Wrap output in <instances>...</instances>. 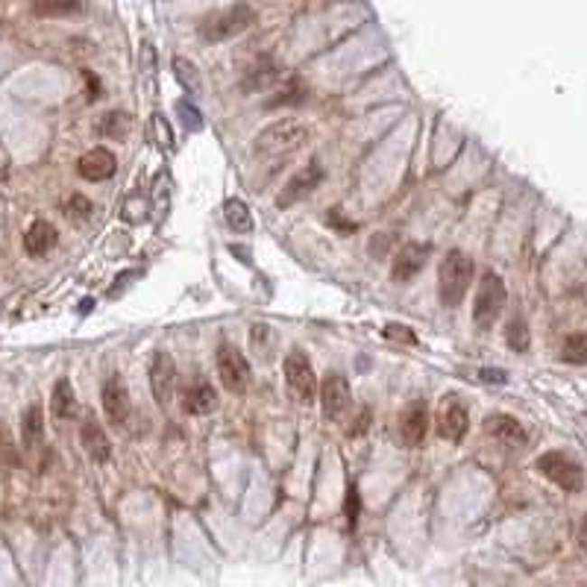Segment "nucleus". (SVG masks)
<instances>
[{
	"label": "nucleus",
	"instance_id": "obj_1",
	"mask_svg": "<svg viewBox=\"0 0 587 587\" xmlns=\"http://www.w3.org/2000/svg\"><path fill=\"white\" fill-rule=\"evenodd\" d=\"M473 276H476V265L467 253L452 250L443 256V262L438 267V297L446 309H455V305L464 303L470 285H473Z\"/></svg>",
	"mask_w": 587,
	"mask_h": 587
},
{
	"label": "nucleus",
	"instance_id": "obj_2",
	"mask_svg": "<svg viewBox=\"0 0 587 587\" xmlns=\"http://www.w3.org/2000/svg\"><path fill=\"white\" fill-rule=\"evenodd\" d=\"M256 21V12L250 4H232L227 9H218V12H209V15L200 21V39L209 42V44H218V42H229L235 35H241L244 30H250Z\"/></svg>",
	"mask_w": 587,
	"mask_h": 587
},
{
	"label": "nucleus",
	"instance_id": "obj_3",
	"mask_svg": "<svg viewBox=\"0 0 587 587\" xmlns=\"http://www.w3.org/2000/svg\"><path fill=\"white\" fill-rule=\"evenodd\" d=\"M305 138H309V126L303 121H294V117H282V121L270 124L256 135L253 153L256 156H285V153L297 150Z\"/></svg>",
	"mask_w": 587,
	"mask_h": 587
},
{
	"label": "nucleus",
	"instance_id": "obj_4",
	"mask_svg": "<svg viewBox=\"0 0 587 587\" xmlns=\"http://www.w3.org/2000/svg\"><path fill=\"white\" fill-rule=\"evenodd\" d=\"M505 300H508V288H505V282L499 279V274H493V270H485L479 279V288H476V303H473V323L481 332H488V329L499 321V314L505 309Z\"/></svg>",
	"mask_w": 587,
	"mask_h": 587
},
{
	"label": "nucleus",
	"instance_id": "obj_5",
	"mask_svg": "<svg viewBox=\"0 0 587 587\" xmlns=\"http://www.w3.org/2000/svg\"><path fill=\"white\" fill-rule=\"evenodd\" d=\"M282 370H285V387L288 394L297 399V403H312L314 394H321V385H317V376H314V368L309 356H305L303 349H291L285 356V364H282Z\"/></svg>",
	"mask_w": 587,
	"mask_h": 587
},
{
	"label": "nucleus",
	"instance_id": "obj_6",
	"mask_svg": "<svg viewBox=\"0 0 587 587\" xmlns=\"http://www.w3.org/2000/svg\"><path fill=\"white\" fill-rule=\"evenodd\" d=\"M537 470L552 481V485H558L567 493H579L584 488V470L567 452H558V450L544 452L537 458Z\"/></svg>",
	"mask_w": 587,
	"mask_h": 587
},
{
	"label": "nucleus",
	"instance_id": "obj_7",
	"mask_svg": "<svg viewBox=\"0 0 587 587\" xmlns=\"http://www.w3.org/2000/svg\"><path fill=\"white\" fill-rule=\"evenodd\" d=\"M218 376H220V385L227 387L229 394H247V387L253 382V370H250V361L244 359V352L232 344H223L218 349Z\"/></svg>",
	"mask_w": 587,
	"mask_h": 587
},
{
	"label": "nucleus",
	"instance_id": "obj_8",
	"mask_svg": "<svg viewBox=\"0 0 587 587\" xmlns=\"http://www.w3.org/2000/svg\"><path fill=\"white\" fill-rule=\"evenodd\" d=\"M323 176H326V173H323V168H321L317 162L305 164V168H300L297 173H294L291 180H288V185L279 191L276 206H279V209H288V206L303 203V200L309 197L312 191H317V185L323 182Z\"/></svg>",
	"mask_w": 587,
	"mask_h": 587
},
{
	"label": "nucleus",
	"instance_id": "obj_9",
	"mask_svg": "<svg viewBox=\"0 0 587 587\" xmlns=\"http://www.w3.org/2000/svg\"><path fill=\"white\" fill-rule=\"evenodd\" d=\"M150 391L162 408H168L176 394V361L162 349L153 352V361H150Z\"/></svg>",
	"mask_w": 587,
	"mask_h": 587
},
{
	"label": "nucleus",
	"instance_id": "obj_10",
	"mask_svg": "<svg viewBox=\"0 0 587 587\" xmlns=\"http://www.w3.org/2000/svg\"><path fill=\"white\" fill-rule=\"evenodd\" d=\"M321 403L329 420H338L349 408V382L340 373H326L321 382Z\"/></svg>",
	"mask_w": 587,
	"mask_h": 587
},
{
	"label": "nucleus",
	"instance_id": "obj_11",
	"mask_svg": "<svg viewBox=\"0 0 587 587\" xmlns=\"http://www.w3.org/2000/svg\"><path fill=\"white\" fill-rule=\"evenodd\" d=\"M429 253H432V247L429 244H405V247H399V253L394 258V267H391V276L394 282H411V279H417V274L423 267H426L429 262Z\"/></svg>",
	"mask_w": 587,
	"mask_h": 587
},
{
	"label": "nucleus",
	"instance_id": "obj_12",
	"mask_svg": "<svg viewBox=\"0 0 587 587\" xmlns=\"http://www.w3.org/2000/svg\"><path fill=\"white\" fill-rule=\"evenodd\" d=\"M103 411L112 426H124L129 420V391H126V382L117 373H112L103 382Z\"/></svg>",
	"mask_w": 587,
	"mask_h": 587
},
{
	"label": "nucleus",
	"instance_id": "obj_13",
	"mask_svg": "<svg viewBox=\"0 0 587 587\" xmlns=\"http://www.w3.org/2000/svg\"><path fill=\"white\" fill-rule=\"evenodd\" d=\"M77 171H79L82 180H89V182H106V180H112L115 171H117L115 153H112L109 147H91L86 156H79Z\"/></svg>",
	"mask_w": 587,
	"mask_h": 587
},
{
	"label": "nucleus",
	"instance_id": "obj_14",
	"mask_svg": "<svg viewBox=\"0 0 587 587\" xmlns=\"http://www.w3.org/2000/svg\"><path fill=\"white\" fill-rule=\"evenodd\" d=\"M467 429H470L467 405H464L458 396H450V399L443 403L441 415H438V432H441V438L458 443V441H461L464 434H467Z\"/></svg>",
	"mask_w": 587,
	"mask_h": 587
},
{
	"label": "nucleus",
	"instance_id": "obj_15",
	"mask_svg": "<svg viewBox=\"0 0 587 587\" xmlns=\"http://www.w3.org/2000/svg\"><path fill=\"white\" fill-rule=\"evenodd\" d=\"M429 432V405L417 399V403H411L403 417H399V434H403V443L405 446H420L423 438H426Z\"/></svg>",
	"mask_w": 587,
	"mask_h": 587
},
{
	"label": "nucleus",
	"instance_id": "obj_16",
	"mask_svg": "<svg viewBox=\"0 0 587 587\" xmlns=\"http://www.w3.org/2000/svg\"><path fill=\"white\" fill-rule=\"evenodd\" d=\"M180 405H182L185 415H191V417L211 415V411L218 408V391L209 382L188 385L185 391L180 394Z\"/></svg>",
	"mask_w": 587,
	"mask_h": 587
},
{
	"label": "nucleus",
	"instance_id": "obj_17",
	"mask_svg": "<svg viewBox=\"0 0 587 587\" xmlns=\"http://www.w3.org/2000/svg\"><path fill=\"white\" fill-rule=\"evenodd\" d=\"M79 441H82V446H86V452L91 455V461H98V464L109 461L112 443H109V438H106L100 420L94 417V415H89L86 420H82V426H79Z\"/></svg>",
	"mask_w": 587,
	"mask_h": 587
},
{
	"label": "nucleus",
	"instance_id": "obj_18",
	"mask_svg": "<svg viewBox=\"0 0 587 587\" xmlns=\"http://www.w3.org/2000/svg\"><path fill=\"white\" fill-rule=\"evenodd\" d=\"M485 432L502 446H526V429L511 415H490L485 420Z\"/></svg>",
	"mask_w": 587,
	"mask_h": 587
},
{
	"label": "nucleus",
	"instance_id": "obj_19",
	"mask_svg": "<svg viewBox=\"0 0 587 587\" xmlns=\"http://www.w3.org/2000/svg\"><path fill=\"white\" fill-rule=\"evenodd\" d=\"M56 241H59V232L53 223H47V220H35L33 227L23 232V250L33 258L47 256L56 247Z\"/></svg>",
	"mask_w": 587,
	"mask_h": 587
},
{
	"label": "nucleus",
	"instance_id": "obj_20",
	"mask_svg": "<svg viewBox=\"0 0 587 587\" xmlns=\"http://www.w3.org/2000/svg\"><path fill=\"white\" fill-rule=\"evenodd\" d=\"M86 9V0H33L35 18H77Z\"/></svg>",
	"mask_w": 587,
	"mask_h": 587
},
{
	"label": "nucleus",
	"instance_id": "obj_21",
	"mask_svg": "<svg viewBox=\"0 0 587 587\" xmlns=\"http://www.w3.org/2000/svg\"><path fill=\"white\" fill-rule=\"evenodd\" d=\"M44 438V415H42V405H30L23 411V420H21V441H23V450H39Z\"/></svg>",
	"mask_w": 587,
	"mask_h": 587
},
{
	"label": "nucleus",
	"instance_id": "obj_22",
	"mask_svg": "<svg viewBox=\"0 0 587 587\" xmlns=\"http://www.w3.org/2000/svg\"><path fill=\"white\" fill-rule=\"evenodd\" d=\"M51 411H53V417H59V420L77 417V394H74V387H70L68 379H59V382L53 385Z\"/></svg>",
	"mask_w": 587,
	"mask_h": 587
},
{
	"label": "nucleus",
	"instance_id": "obj_23",
	"mask_svg": "<svg viewBox=\"0 0 587 587\" xmlns=\"http://www.w3.org/2000/svg\"><path fill=\"white\" fill-rule=\"evenodd\" d=\"M223 218H227L229 229H235V232H250L253 229V215H250V209H247V203H241V200H227V203H223Z\"/></svg>",
	"mask_w": 587,
	"mask_h": 587
},
{
	"label": "nucleus",
	"instance_id": "obj_24",
	"mask_svg": "<svg viewBox=\"0 0 587 587\" xmlns=\"http://www.w3.org/2000/svg\"><path fill=\"white\" fill-rule=\"evenodd\" d=\"M561 361H567V364H587V332H575L570 335L567 340H564V347H561Z\"/></svg>",
	"mask_w": 587,
	"mask_h": 587
},
{
	"label": "nucleus",
	"instance_id": "obj_25",
	"mask_svg": "<svg viewBox=\"0 0 587 587\" xmlns=\"http://www.w3.org/2000/svg\"><path fill=\"white\" fill-rule=\"evenodd\" d=\"M505 340H508V347L514 349V352H526L528 349V326H526V321L520 314H514L511 321H508V326H505Z\"/></svg>",
	"mask_w": 587,
	"mask_h": 587
},
{
	"label": "nucleus",
	"instance_id": "obj_26",
	"mask_svg": "<svg viewBox=\"0 0 587 587\" xmlns=\"http://www.w3.org/2000/svg\"><path fill=\"white\" fill-rule=\"evenodd\" d=\"M126 126H129V117H126L124 112H109V115H103L100 121H98L100 133L109 135V138H117V141H124Z\"/></svg>",
	"mask_w": 587,
	"mask_h": 587
},
{
	"label": "nucleus",
	"instance_id": "obj_27",
	"mask_svg": "<svg viewBox=\"0 0 587 587\" xmlns=\"http://www.w3.org/2000/svg\"><path fill=\"white\" fill-rule=\"evenodd\" d=\"M276 68L274 65H258L250 77L244 79V89L247 91H262V89H274L276 86Z\"/></svg>",
	"mask_w": 587,
	"mask_h": 587
},
{
	"label": "nucleus",
	"instance_id": "obj_28",
	"mask_svg": "<svg viewBox=\"0 0 587 587\" xmlns=\"http://www.w3.org/2000/svg\"><path fill=\"white\" fill-rule=\"evenodd\" d=\"M173 68H176V77H180L182 82V89L185 91H191V94H200V74H197V68L188 62V59H173Z\"/></svg>",
	"mask_w": 587,
	"mask_h": 587
},
{
	"label": "nucleus",
	"instance_id": "obj_29",
	"mask_svg": "<svg viewBox=\"0 0 587 587\" xmlns=\"http://www.w3.org/2000/svg\"><path fill=\"white\" fill-rule=\"evenodd\" d=\"M0 464L6 467H18V450H15V441H12L9 426L0 420Z\"/></svg>",
	"mask_w": 587,
	"mask_h": 587
},
{
	"label": "nucleus",
	"instance_id": "obj_30",
	"mask_svg": "<svg viewBox=\"0 0 587 587\" xmlns=\"http://www.w3.org/2000/svg\"><path fill=\"white\" fill-rule=\"evenodd\" d=\"M65 215H68L70 220H86V218L91 215V200L82 197V194H74V197L68 200Z\"/></svg>",
	"mask_w": 587,
	"mask_h": 587
},
{
	"label": "nucleus",
	"instance_id": "obj_31",
	"mask_svg": "<svg viewBox=\"0 0 587 587\" xmlns=\"http://www.w3.org/2000/svg\"><path fill=\"white\" fill-rule=\"evenodd\" d=\"M359 511H361L359 490H356V485H349V488H347V520H349V528L359 523Z\"/></svg>",
	"mask_w": 587,
	"mask_h": 587
},
{
	"label": "nucleus",
	"instance_id": "obj_32",
	"mask_svg": "<svg viewBox=\"0 0 587 587\" xmlns=\"http://www.w3.org/2000/svg\"><path fill=\"white\" fill-rule=\"evenodd\" d=\"M176 112H180V117L185 121V129H200V126H203V121H200V115H197V112L191 115V103H188V100H180V103H176Z\"/></svg>",
	"mask_w": 587,
	"mask_h": 587
},
{
	"label": "nucleus",
	"instance_id": "obj_33",
	"mask_svg": "<svg viewBox=\"0 0 587 587\" xmlns=\"http://www.w3.org/2000/svg\"><path fill=\"white\" fill-rule=\"evenodd\" d=\"M385 335H387V338H399V340H403V344H417L415 332H408V329H403V326H387V329H385Z\"/></svg>",
	"mask_w": 587,
	"mask_h": 587
},
{
	"label": "nucleus",
	"instance_id": "obj_34",
	"mask_svg": "<svg viewBox=\"0 0 587 587\" xmlns=\"http://www.w3.org/2000/svg\"><path fill=\"white\" fill-rule=\"evenodd\" d=\"M582 544L587 546V520H584V532H582Z\"/></svg>",
	"mask_w": 587,
	"mask_h": 587
},
{
	"label": "nucleus",
	"instance_id": "obj_35",
	"mask_svg": "<svg viewBox=\"0 0 587 587\" xmlns=\"http://www.w3.org/2000/svg\"><path fill=\"white\" fill-rule=\"evenodd\" d=\"M579 587H587V582H584V584H579Z\"/></svg>",
	"mask_w": 587,
	"mask_h": 587
}]
</instances>
